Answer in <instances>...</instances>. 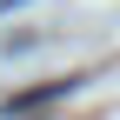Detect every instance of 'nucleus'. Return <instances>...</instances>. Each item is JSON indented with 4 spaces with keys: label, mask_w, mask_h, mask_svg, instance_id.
<instances>
[{
    "label": "nucleus",
    "mask_w": 120,
    "mask_h": 120,
    "mask_svg": "<svg viewBox=\"0 0 120 120\" xmlns=\"http://www.w3.org/2000/svg\"><path fill=\"white\" fill-rule=\"evenodd\" d=\"M80 80H47V87H27V94H7L0 100V113H34V107H47V100H60V94H73Z\"/></svg>",
    "instance_id": "obj_1"
}]
</instances>
